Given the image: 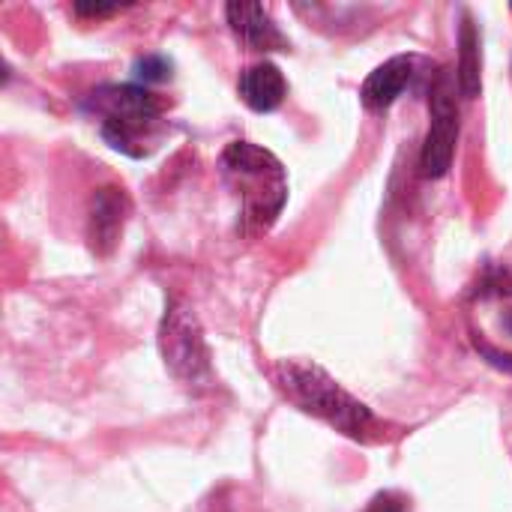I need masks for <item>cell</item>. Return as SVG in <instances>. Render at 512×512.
I'll return each mask as SVG.
<instances>
[{
  "label": "cell",
  "instance_id": "obj_17",
  "mask_svg": "<svg viewBox=\"0 0 512 512\" xmlns=\"http://www.w3.org/2000/svg\"><path fill=\"white\" fill-rule=\"evenodd\" d=\"M501 324H504V330H507V333L512 336V309L507 312V315H504V321H501Z\"/></svg>",
  "mask_w": 512,
  "mask_h": 512
},
{
  "label": "cell",
  "instance_id": "obj_7",
  "mask_svg": "<svg viewBox=\"0 0 512 512\" xmlns=\"http://www.w3.org/2000/svg\"><path fill=\"white\" fill-rule=\"evenodd\" d=\"M225 18H228V27L231 33L249 48V51H285L291 42L285 39V33L279 30V24L273 21L270 9L261 6V3H243V0H234L225 6Z\"/></svg>",
  "mask_w": 512,
  "mask_h": 512
},
{
  "label": "cell",
  "instance_id": "obj_9",
  "mask_svg": "<svg viewBox=\"0 0 512 512\" xmlns=\"http://www.w3.org/2000/svg\"><path fill=\"white\" fill-rule=\"evenodd\" d=\"M237 87H240V99L258 114L276 111L288 96V81H285L282 69L270 60H258V63L246 66L240 72Z\"/></svg>",
  "mask_w": 512,
  "mask_h": 512
},
{
  "label": "cell",
  "instance_id": "obj_16",
  "mask_svg": "<svg viewBox=\"0 0 512 512\" xmlns=\"http://www.w3.org/2000/svg\"><path fill=\"white\" fill-rule=\"evenodd\" d=\"M201 512H234V507H231V501H228L225 495H216Z\"/></svg>",
  "mask_w": 512,
  "mask_h": 512
},
{
  "label": "cell",
  "instance_id": "obj_13",
  "mask_svg": "<svg viewBox=\"0 0 512 512\" xmlns=\"http://www.w3.org/2000/svg\"><path fill=\"white\" fill-rule=\"evenodd\" d=\"M363 512H408V498L399 492H378Z\"/></svg>",
  "mask_w": 512,
  "mask_h": 512
},
{
  "label": "cell",
  "instance_id": "obj_3",
  "mask_svg": "<svg viewBox=\"0 0 512 512\" xmlns=\"http://www.w3.org/2000/svg\"><path fill=\"white\" fill-rule=\"evenodd\" d=\"M84 111L99 120L102 141L132 159L150 156L168 129L165 102L144 84H102L84 96Z\"/></svg>",
  "mask_w": 512,
  "mask_h": 512
},
{
  "label": "cell",
  "instance_id": "obj_15",
  "mask_svg": "<svg viewBox=\"0 0 512 512\" xmlns=\"http://www.w3.org/2000/svg\"><path fill=\"white\" fill-rule=\"evenodd\" d=\"M123 6L120 3H93V0H78V3H72V12L78 15V18H108V15H114V12H120Z\"/></svg>",
  "mask_w": 512,
  "mask_h": 512
},
{
  "label": "cell",
  "instance_id": "obj_8",
  "mask_svg": "<svg viewBox=\"0 0 512 512\" xmlns=\"http://www.w3.org/2000/svg\"><path fill=\"white\" fill-rule=\"evenodd\" d=\"M417 75H420V57L396 54L369 72V78L363 81V90H360V102L369 111H387L405 93V87L414 84Z\"/></svg>",
  "mask_w": 512,
  "mask_h": 512
},
{
  "label": "cell",
  "instance_id": "obj_18",
  "mask_svg": "<svg viewBox=\"0 0 512 512\" xmlns=\"http://www.w3.org/2000/svg\"><path fill=\"white\" fill-rule=\"evenodd\" d=\"M510 9H512V6H510Z\"/></svg>",
  "mask_w": 512,
  "mask_h": 512
},
{
  "label": "cell",
  "instance_id": "obj_6",
  "mask_svg": "<svg viewBox=\"0 0 512 512\" xmlns=\"http://www.w3.org/2000/svg\"><path fill=\"white\" fill-rule=\"evenodd\" d=\"M129 213H132V201H129L126 189L99 186L93 192L90 210H87V243H90L93 255L108 258L117 249Z\"/></svg>",
  "mask_w": 512,
  "mask_h": 512
},
{
  "label": "cell",
  "instance_id": "obj_14",
  "mask_svg": "<svg viewBox=\"0 0 512 512\" xmlns=\"http://www.w3.org/2000/svg\"><path fill=\"white\" fill-rule=\"evenodd\" d=\"M474 348H477V354H480L489 366H495V369H501V372L512 375V354L492 348V345H489V342H483V339H474Z\"/></svg>",
  "mask_w": 512,
  "mask_h": 512
},
{
  "label": "cell",
  "instance_id": "obj_10",
  "mask_svg": "<svg viewBox=\"0 0 512 512\" xmlns=\"http://www.w3.org/2000/svg\"><path fill=\"white\" fill-rule=\"evenodd\" d=\"M456 42H459V66H456L459 93L465 99H477L483 90V48H480V27L468 9H462Z\"/></svg>",
  "mask_w": 512,
  "mask_h": 512
},
{
  "label": "cell",
  "instance_id": "obj_11",
  "mask_svg": "<svg viewBox=\"0 0 512 512\" xmlns=\"http://www.w3.org/2000/svg\"><path fill=\"white\" fill-rule=\"evenodd\" d=\"M135 78L144 81V84H162L174 75V63L171 57L165 54H147V57H138L135 60Z\"/></svg>",
  "mask_w": 512,
  "mask_h": 512
},
{
  "label": "cell",
  "instance_id": "obj_4",
  "mask_svg": "<svg viewBox=\"0 0 512 512\" xmlns=\"http://www.w3.org/2000/svg\"><path fill=\"white\" fill-rule=\"evenodd\" d=\"M159 354L174 381L186 387L213 384V363L204 330L192 306L180 297H168L165 315L159 321Z\"/></svg>",
  "mask_w": 512,
  "mask_h": 512
},
{
  "label": "cell",
  "instance_id": "obj_5",
  "mask_svg": "<svg viewBox=\"0 0 512 512\" xmlns=\"http://www.w3.org/2000/svg\"><path fill=\"white\" fill-rule=\"evenodd\" d=\"M459 81L456 72L441 66L429 84V132L420 150V174L429 180L444 177L453 168L456 147H459Z\"/></svg>",
  "mask_w": 512,
  "mask_h": 512
},
{
  "label": "cell",
  "instance_id": "obj_2",
  "mask_svg": "<svg viewBox=\"0 0 512 512\" xmlns=\"http://www.w3.org/2000/svg\"><path fill=\"white\" fill-rule=\"evenodd\" d=\"M219 171L240 201V234L258 237L270 231L288 204V174L282 162L252 141H231L219 156Z\"/></svg>",
  "mask_w": 512,
  "mask_h": 512
},
{
  "label": "cell",
  "instance_id": "obj_1",
  "mask_svg": "<svg viewBox=\"0 0 512 512\" xmlns=\"http://www.w3.org/2000/svg\"><path fill=\"white\" fill-rule=\"evenodd\" d=\"M270 378L285 393L291 405H297L303 414L327 423L339 435L375 444L384 441V423L372 414L369 405L354 399L336 378H330L318 363L309 360H279L270 366Z\"/></svg>",
  "mask_w": 512,
  "mask_h": 512
},
{
  "label": "cell",
  "instance_id": "obj_12",
  "mask_svg": "<svg viewBox=\"0 0 512 512\" xmlns=\"http://www.w3.org/2000/svg\"><path fill=\"white\" fill-rule=\"evenodd\" d=\"M512 294V276L501 267H489L486 276L480 279V288H477V297H510Z\"/></svg>",
  "mask_w": 512,
  "mask_h": 512
}]
</instances>
